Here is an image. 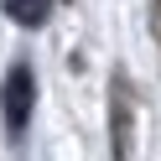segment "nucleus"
Instances as JSON below:
<instances>
[{
  "label": "nucleus",
  "instance_id": "7ed1b4c3",
  "mask_svg": "<svg viewBox=\"0 0 161 161\" xmlns=\"http://www.w3.org/2000/svg\"><path fill=\"white\" fill-rule=\"evenodd\" d=\"M5 16L16 26H42L52 16V0H5Z\"/></svg>",
  "mask_w": 161,
  "mask_h": 161
},
{
  "label": "nucleus",
  "instance_id": "f257e3e1",
  "mask_svg": "<svg viewBox=\"0 0 161 161\" xmlns=\"http://www.w3.org/2000/svg\"><path fill=\"white\" fill-rule=\"evenodd\" d=\"M31 104H36V78H31V68H11V73H5V88H0V114H5V130H11V135H26Z\"/></svg>",
  "mask_w": 161,
  "mask_h": 161
},
{
  "label": "nucleus",
  "instance_id": "20e7f679",
  "mask_svg": "<svg viewBox=\"0 0 161 161\" xmlns=\"http://www.w3.org/2000/svg\"><path fill=\"white\" fill-rule=\"evenodd\" d=\"M156 5V16H151V26H156V42H161V0H151Z\"/></svg>",
  "mask_w": 161,
  "mask_h": 161
},
{
  "label": "nucleus",
  "instance_id": "f03ea898",
  "mask_svg": "<svg viewBox=\"0 0 161 161\" xmlns=\"http://www.w3.org/2000/svg\"><path fill=\"white\" fill-rule=\"evenodd\" d=\"M109 135H114V156H130V88L125 78H114L109 83Z\"/></svg>",
  "mask_w": 161,
  "mask_h": 161
}]
</instances>
